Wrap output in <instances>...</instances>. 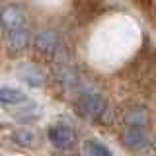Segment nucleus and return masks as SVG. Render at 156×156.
Returning <instances> with one entry per match:
<instances>
[{
  "label": "nucleus",
  "instance_id": "nucleus-1",
  "mask_svg": "<svg viewBox=\"0 0 156 156\" xmlns=\"http://www.w3.org/2000/svg\"><path fill=\"white\" fill-rule=\"evenodd\" d=\"M78 107L80 113L86 115L88 119H98V121H105L107 115V104L104 100V96L96 90H84L78 98Z\"/></svg>",
  "mask_w": 156,
  "mask_h": 156
},
{
  "label": "nucleus",
  "instance_id": "nucleus-2",
  "mask_svg": "<svg viewBox=\"0 0 156 156\" xmlns=\"http://www.w3.org/2000/svg\"><path fill=\"white\" fill-rule=\"evenodd\" d=\"M27 16H26V10L18 4H8L0 10V26L4 29H16V27H26Z\"/></svg>",
  "mask_w": 156,
  "mask_h": 156
},
{
  "label": "nucleus",
  "instance_id": "nucleus-3",
  "mask_svg": "<svg viewBox=\"0 0 156 156\" xmlns=\"http://www.w3.org/2000/svg\"><path fill=\"white\" fill-rule=\"evenodd\" d=\"M49 140L53 143V146H57L61 150H66L74 144V131L65 123H57L49 129Z\"/></svg>",
  "mask_w": 156,
  "mask_h": 156
},
{
  "label": "nucleus",
  "instance_id": "nucleus-4",
  "mask_svg": "<svg viewBox=\"0 0 156 156\" xmlns=\"http://www.w3.org/2000/svg\"><path fill=\"white\" fill-rule=\"evenodd\" d=\"M123 143L133 150H140L148 144V135H146V127H135L127 125L123 133Z\"/></svg>",
  "mask_w": 156,
  "mask_h": 156
},
{
  "label": "nucleus",
  "instance_id": "nucleus-5",
  "mask_svg": "<svg viewBox=\"0 0 156 156\" xmlns=\"http://www.w3.org/2000/svg\"><path fill=\"white\" fill-rule=\"evenodd\" d=\"M35 47L43 55H55L58 51V35L51 29H41L35 35Z\"/></svg>",
  "mask_w": 156,
  "mask_h": 156
},
{
  "label": "nucleus",
  "instance_id": "nucleus-6",
  "mask_svg": "<svg viewBox=\"0 0 156 156\" xmlns=\"http://www.w3.org/2000/svg\"><path fill=\"white\" fill-rule=\"evenodd\" d=\"M6 43L10 47V51L20 53L29 45V31L26 27H16V29H8L6 33Z\"/></svg>",
  "mask_w": 156,
  "mask_h": 156
},
{
  "label": "nucleus",
  "instance_id": "nucleus-7",
  "mask_svg": "<svg viewBox=\"0 0 156 156\" xmlns=\"http://www.w3.org/2000/svg\"><path fill=\"white\" fill-rule=\"evenodd\" d=\"M150 121L148 117V111L146 107H140V105H135L131 109H127L125 113V123L127 125H135V127H146Z\"/></svg>",
  "mask_w": 156,
  "mask_h": 156
},
{
  "label": "nucleus",
  "instance_id": "nucleus-8",
  "mask_svg": "<svg viewBox=\"0 0 156 156\" xmlns=\"http://www.w3.org/2000/svg\"><path fill=\"white\" fill-rule=\"evenodd\" d=\"M26 100V94L18 88H10V86H4L0 88V104L4 105H16V104H22Z\"/></svg>",
  "mask_w": 156,
  "mask_h": 156
},
{
  "label": "nucleus",
  "instance_id": "nucleus-9",
  "mask_svg": "<svg viewBox=\"0 0 156 156\" xmlns=\"http://www.w3.org/2000/svg\"><path fill=\"white\" fill-rule=\"evenodd\" d=\"M86 150H88L90 156H111V150L107 148L105 144H101L100 140H96V139H90L86 143Z\"/></svg>",
  "mask_w": 156,
  "mask_h": 156
},
{
  "label": "nucleus",
  "instance_id": "nucleus-10",
  "mask_svg": "<svg viewBox=\"0 0 156 156\" xmlns=\"http://www.w3.org/2000/svg\"><path fill=\"white\" fill-rule=\"evenodd\" d=\"M12 139H14V143L20 144V146H31L33 140H35V135H33L31 131L20 129V131H16V133L12 135Z\"/></svg>",
  "mask_w": 156,
  "mask_h": 156
},
{
  "label": "nucleus",
  "instance_id": "nucleus-11",
  "mask_svg": "<svg viewBox=\"0 0 156 156\" xmlns=\"http://www.w3.org/2000/svg\"><path fill=\"white\" fill-rule=\"evenodd\" d=\"M152 144H154V148H156V135H154V140H152Z\"/></svg>",
  "mask_w": 156,
  "mask_h": 156
}]
</instances>
